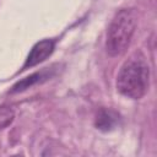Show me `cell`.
Here are the masks:
<instances>
[{
  "label": "cell",
  "instance_id": "1",
  "mask_svg": "<svg viewBox=\"0 0 157 157\" xmlns=\"http://www.w3.org/2000/svg\"><path fill=\"white\" fill-rule=\"evenodd\" d=\"M148 65L144 56L135 54L120 67L117 77V88L123 96L139 99L148 88Z\"/></svg>",
  "mask_w": 157,
  "mask_h": 157
},
{
  "label": "cell",
  "instance_id": "2",
  "mask_svg": "<svg viewBox=\"0 0 157 157\" xmlns=\"http://www.w3.org/2000/svg\"><path fill=\"white\" fill-rule=\"evenodd\" d=\"M136 22V12L132 9H121L115 13L108 27L105 40V48L110 56L121 55L128 49Z\"/></svg>",
  "mask_w": 157,
  "mask_h": 157
},
{
  "label": "cell",
  "instance_id": "3",
  "mask_svg": "<svg viewBox=\"0 0 157 157\" xmlns=\"http://www.w3.org/2000/svg\"><path fill=\"white\" fill-rule=\"evenodd\" d=\"M54 47H55V43L52 39H43V40L36 43L33 45V48L31 49L27 59H26V63L23 65V70L44 61L53 53Z\"/></svg>",
  "mask_w": 157,
  "mask_h": 157
},
{
  "label": "cell",
  "instance_id": "4",
  "mask_svg": "<svg viewBox=\"0 0 157 157\" xmlns=\"http://www.w3.org/2000/svg\"><path fill=\"white\" fill-rule=\"evenodd\" d=\"M119 123V115L110 109H101L96 117V126L102 131L113 130Z\"/></svg>",
  "mask_w": 157,
  "mask_h": 157
},
{
  "label": "cell",
  "instance_id": "5",
  "mask_svg": "<svg viewBox=\"0 0 157 157\" xmlns=\"http://www.w3.org/2000/svg\"><path fill=\"white\" fill-rule=\"evenodd\" d=\"M40 78H45V76H44V71H42V72H36V74H33V75H31V76H28V77H26V78H23V80L18 81V82L12 87L11 92H12V93H15V92L23 91V90H26V88L31 87L32 85H34V83L39 82V81H40Z\"/></svg>",
  "mask_w": 157,
  "mask_h": 157
},
{
  "label": "cell",
  "instance_id": "6",
  "mask_svg": "<svg viewBox=\"0 0 157 157\" xmlns=\"http://www.w3.org/2000/svg\"><path fill=\"white\" fill-rule=\"evenodd\" d=\"M12 112L7 108H0V128L6 126L9 123H11L12 120Z\"/></svg>",
  "mask_w": 157,
  "mask_h": 157
}]
</instances>
